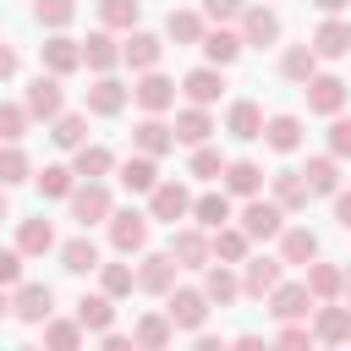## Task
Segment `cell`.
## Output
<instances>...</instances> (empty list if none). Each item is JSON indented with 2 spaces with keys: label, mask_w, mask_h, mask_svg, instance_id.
Returning <instances> with one entry per match:
<instances>
[{
  "label": "cell",
  "mask_w": 351,
  "mask_h": 351,
  "mask_svg": "<svg viewBox=\"0 0 351 351\" xmlns=\"http://www.w3.org/2000/svg\"><path fill=\"white\" fill-rule=\"evenodd\" d=\"M16 313H22V318H44V313H49V291H44V285H27L22 302H16Z\"/></svg>",
  "instance_id": "obj_1"
},
{
  "label": "cell",
  "mask_w": 351,
  "mask_h": 351,
  "mask_svg": "<svg viewBox=\"0 0 351 351\" xmlns=\"http://www.w3.org/2000/svg\"><path fill=\"white\" fill-rule=\"evenodd\" d=\"M27 104H33L38 115H55V104H60V93H55V82H44V77H38V82H33V93H27Z\"/></svg>",
  "instance_id": "obj_2"
},
{
  "label": "cell",
  "mask_w": 351,
  "mask_h": 351,
  "mask_svg": "<svg viewBox=\"0 0 351 351\" xmlns=\"http://www.w3.org/2000/svg\"><path fill=\"white\" fill-rule=\"evenodd\" d=\"M104 214V192L99 186H88V192H77V219L88 225V219H99Z\"/></svg>",
  "instance_id": "obj_3"
},
{
  "label": "cell",
  "mask_w": 351,
  "mask_h": 351,
  "mask_svg": "<svg viewBox=\"0 0 351 351\" xmlns=\"http://www.w3.org/2000/svg\"><path fill=\"white\" fill-rule=\"evenodd\" d=\"M274 225H280V214H274V208H263V203H258V208H247V230H252V236H274Z\"/></svg>",
  "instance_id": "obj_4"
},
{
  "label": "cell",
  "mask_w": 351,
  "mask_h": 351,
  "mask_svg": "<svg viewBox=\"0 0 351 351\" xmlns=\"http://www.w3.org/2000/svg\"><path fill=\"white\" fill-rule=\"evenodd\" d=\"M137 241H143V219L137 214H121L115 219V247H137Z\"/></svg>",
  "instance_id": "obj_5"
},
{
  "label": "cell",
  "mask_w": 351,
  "mask_h": 351,
  "mask_svg": "<svg viewBox=\"0 0 351 351\" xmlns=\"http://www.w3.org/2000/svg\"><path fill=\"white\" fill-rule=\"evenodd\" d=\"M22 247H27V252H44V247H49V225H44V219H27V225H22Z\"/></svg>",
  "instance_id": "obj_6"
},
{
  "label": "cell",
  "mask_w": 351,
  "mask_h": 351,
  "mask_svg": "<svg viewBox=\"0 0 351 351\" xmlns=\"http://www.w3.org/2000/svg\"><path fill=\"white\" fill-rule=\"evenodd\" d=\"M154 208H159V214L170 219V214H181V208H186V192H181V186H165V192L154 197Z\"/></svg>",
  "instance_id": "obj_7"
},
{
  "label": "cell",
  "mask_w": 351,
  "mask_h": 351,
  "mask_svg": "<svg viewBox=\"0 0 351 351\" xmlns=\"http://www.w3.org/2000/svg\"><path fill=\"white\" fill-rule=\"evenodd\" d=\"M170 318H181V324H197L203 318V302L186 291V296H176V307H170Z\"/></svg>",
  "instance_id": "obj_8"
},
{
  "label": "cell",
  "mask_w": 351,
  "mask_h": 351,
  "mask_svg": "<svg viewBox=\"0 0 351 351\" xmlns=\"http://www.w3.org/2000/svg\"><path fill=\"white\" fill-rule=\"evenodd\" d=\"M137 99H143V104L154 110V104H165V99H170V82H159V77H148V82L137 88Z\"/></svg>",
  "instance_id": "obj_9"
},
{
  "label": "cell",
  "mask_w": 351,
  "mask_h": 351,
  "mask_svg": "<svg viewBox=\"0 0 351 351\" xmlns=\"http://www.w3.org/2000/svg\"><path fill=\"white\" fill-rule=\"evenodd\" d=\"M230 126H236V137H252V132H258V110H252V104H236Z\"/></svg>",
  "instance_id": "obj_10"
},
{
  "label": "cell",
  "mask_w": 351,
  "mask_h": 351,
  "mask_svg": "<svg viewBox=\"0 0 351 351\" xmlns=\"http://www.w3.org/2000/svg\"><path fill=\"white\" fill-rule=\"evenodd\" d=\"M66 269H77V274L93 269V247H88V241H71V247H66Z\"/></svg>",
  "instance_id": "obj_11"
},
{
  "label": "cell",
  "mask_w": 351,
  "mask_h": 351,
  "mask_svg": "<svg viewBox=\"0 0 351 351\" xmlns=\"http://www.w3.org/2000/svg\"><path fill=\"white\" fill-rule=\"evenodd\" d=\"M346 44H351V33H346V27H324V38H318V49H324V55H340Z\"/></svg>",
  "instance_id": "obj_12"
},
{
  "label": "cell",
  "mask_w": 351,
  "mask_h": 351,
  "mask_svg": "<svg viewBox=\"0 0 351 351\" xmlns=\"http://www.w3.org/2000/svg\"><path fill=\"white\" fill-rule=\"evenodd\" d=\"M154 55H159V44H154V38H132V44H126V60H137V66H148Z\"/></svg>",
  "instance_id": "obj_13"
},
{
  "label": "cell",
  "mask_w": 351,
  "mask_h": 351,
  "mask_svg": "<svg viewBox=\"0 0 351 351\" xmlns=\"http://www.w3.org/2000/svg\"><path fill=\"white\" fill-rule=\"evenodd\" d=\"M186 88H192V99H214V93H219V82H214V71H197V77H192Z\"/></svg>",
  "instance_id": "obj_14"
},
{
  "label": "cell",
  "mask_w": 351,
  "mask_h": 351,
  "mask_svg": "<svg viewBox=\"0 0 351 351\" xmlns=\"http://www.w3.org/2000/svg\"><path fill=\"white\" fill-rule=\"evenodd\" d=\"M115 104H121V88L115 82H99L93 88V110H115Z\"/></svg>",
  "instance_id": "obj_15"
},
{
  "label": "cell",
  "mask_w": 351,
  "mask_h": 351,
  "mask_svg": "<svg viewBox=\"0 0 351 351\" xmlns=\"http://www.w3.org/2000/svg\"><path fill=\"white\" fill-rule=\"evenodd\" d=\"M313 104H318V110H335V104H340V82H318V88H313Z\"/></svg>",
  "instance_id": "obj_16"
},
{
  "label": "cell",
  "mask_w": 351,
  "mask_h": 351,
  "mask_svg": "<svg viewBox=\"0 0 351 351\" xmlns=\"http://www.w3.org/2000/svg\"><path fill=\"white\" fill-rule=\"evenodd\" d=\"M269 143H274V148H291V143H296V121H274V126H269Z\"/></svg>",
  "instance_id": "obj_17"
},
{
  "label": "cell",
  "mask_w": 351,
  "mask_h": 351,
  "mask_svg": "<svg viewBox=\"0 0 351 351\" xmlns=\"http://www.w3.org/2000/svg\"><path fill=\"white\" fill-rule=\"evenodd\" d=\"M66 16H71L66 0H38V22H66Z\"/></svg>",
  "instance_id": "obj_18"
},
{
  "label": "cell",
  "mask_w": 351,
  "mask_h": 351,
  "mask_svg": "<svg viewBox=\"0 0 351 351\" xmlns=\"http://www.w3.org/2000/svg\"><path fill=\"white\" fill-rule=\"evenodd\" d=\"M247 33H252V38H274V16H269V11H252Z\"/></svg>",
  "instance_id": "obj_19"
},
{
  "label": "cell",
  "mask_w": 351,
  "mask_h": 351,
  "mask_svg": "<svg viewBox=\"0 0 351 351\" xmlns=\"http://www.w3.org/2000/svg\"><path fill=\"white\" fill-rule=\"evenodd\" d=\"M208 55H214V60H230V55H236V38H230V33H214V38H208Z\"/></svg>",
  "instance_id": "obj_20"
},
{
  "label": "cell",
  "mask_w": 351,
  "mask_h": 351,
  "mask_svg": "<svg viewBox=\"0 0 351 351\" xmlns=\"http://www.w3.org/2000/svg\"><path fill=\"white\" fill-rule=\"evenodd\" d=\"M71 60H77V49H71L66 38H55V44H49V66H60V71H66Z\"/></svg>",
  "instance_id": "obj_21"
},
{
  "label": "cell",
  "mask_w": 351,
  "mask_h": 351,
  "mask_svg": "<svg viewBox=\"0 0 351 351\" xmlns=\"http://www.w3.org/2000/svg\"><path fill=\"white\" fill-rule=\"evenodd\" d=\"M148 181H154V165H148V159L126 165V186H148Z\"/></svg>",
  "instance_id": "obj_22"
},
{
  "label": "cell",
  "mask_w": 351,
  "mask_h": 351,
  "mask_svg": "<svg viewBox=\"0 0 351 351\" xmlns=\"http://www.w3.org/2000/svg\"><path fill=\"white\" fill-rule=\"evenodd\" d=\"M230 186H236V192H252V186H258V170H252V165H236V170H230Z\"/></svg>",
  "instance_id": "obj_23"
},
{
  "label": "cell",
  "mask_w": 351,
  "mask_h": 351,
  "mask_svg": "<svg viewBox=\"0 0 351 351\" xmlns=\"http://www.w3.org/2000/svg\"><path fill=\"white\" fill-rule=\"evenodd\" d=\"M197 214H203V225H219V219H225V197H203Z\"/></svg>",
  "instance_id": "obj_24"
},
{
  "label": "cell",
  "mask_w": 351,
  "mask_h": 351,
  "mask_svg": "<svg viewBox=\"0 0 351 351\" xmlns=\"http://www.w3.org/2000/svg\"><path fill=\"white\" fill-rule=\"evenodd\" d=\"M82 324H93V329H99V324H110V307H104L99 296H93V302H82Z\"/></svg>",
  "instance_id": "obj_25"
},
{
  "label": "cell",
  "mask_w": 351,
  "mask_h": 351,
  "mask_svg": "<svg viewBox=\"0 0 351 351\" xmlns=\"http://www.w3.org/2000/svg\"><path fill=\"white\" fill-rule=\"evenodd\" d=\"M88 60H93V66H110V60H115V55H110V38H88Z\"/></svg>",
  "instance_id": "obj_26"
},
{
  "label": "cell",
  "mask_w": 351,
  "mask_h": 351,
  "mask_svg": "<svg viewBox=\"0 0 351 351\" xmlns=\"http://www.w3.org/2000/svg\"><path fill=\"white\" fill-rule=\"evenodd\" d=\"M104 16H110V22H132V16H137V5H126V0H110V5H104Z\"/></svg>",
  "instance_id": "obj_27"
},
{
  "label": "cell",
  "mask_w": 351,
  "mask_h": 351,
  "mask_svg": "<svg viewBox=\"0 0 351 351\" xmlns=\"http://www.w3.org/2000/svg\"><path fill=\"white\" fill-rule=\"evenodd\" d=\"M104 165H110V154H104V148H88V154H82V170H88V176H93V170H104Z\"/></svg>",
  "instance_id": "obj_28"
},
{
  "label": "cell",
  "mask_w": 351,
  "mask_h": 351,
  "mask_svg": "<svg viewBox=\"0 0 351 351\" xmlns=\"http://www.w3.org/2000/svg\"><path fill=\"white\" fill-rule=\"evenodd\" d=\"M38 186H44V192H66V170H44Z\"/></svg>",
  "instance_id": "obj_29"
},
{
  "label": "cell",
  "mask_w": 351,
  "mask_h": 351,
  "mask_svg": "<svg viewBox=\"0 0 351 351\" xmlns=\"http://www.w3.org/2000/svg\"><path fill=\"white\" fill-rule=\"evenodd\" d=\"M324 335H329V340H340V335H351V324H346L340 313H329V318H324Z\"/></svg>",
  "instance_id": "obj_30"
},
{
  "label": "cell",
  "mask_w": 351,
  "mask_h": 351,
  "mask_svg": "<svg viewBox=\"0 0 351 351\" xmlns=\"http://www.w3.org/2000/svg\"><path fill=\"white\" fill-rule=\"evenodd\" d=\"M143 148H165V126L148 121V126H143Z\"/></svg>",
  "instance_id": "obj_31"
},
{
  "label": "cell",
  "mask_w": 351,
  "mask_h": 351,
  "mask_svg": "<svg viewBox=\"0 0 351 351\" xmlns=\"http://www.w3.org/2000/svg\"><path fill=\"white\" fill-rule=\"evenodd\" d=\"M16 269H22V258H16V252H5V258H0V280L11 285V280H16Z\"/></svg>",
  "instance_id": "obj_32"
},
{
  "label": "cell",
  "mask_w": 351,
  "mask_h": 351,
  "mask_svg": "<svg viewBox=\"0 0 351 351\" xmlns=\"http://www.w3.org/2000/svg\"><path fill=\"white\" fill-rule=\"evenodd\" d=\"M170 33H181V38H192V33H197V22H192V16H170Z\"/></svg>",
  "instance_id": "obj_33"
},
{
  "label": "cell",
  "mask_w": 351,
  "mask_h": 351,
  "mask_svg": "<svg viewBox=\"0 0 351 351\" xmlns=\"http://www.w3.org/2000/svg\"><path fill=\"white\" fill-rule=\"evenodd\" d=\"M5 137H22V110H16V104L5 110Z\"/></svg>",
  "instance_id": "obj_34"
},
{
  "label": "cell",
  "mask_w": 351,
  "mask_h": 351,
  "mask_svg": "<svg viewBox=\"0 0 351 351\" xmlns=\"http://www.w3.org/2000/svg\"><path fill=\"white\" fill-rule=\"evenodd\" d=\"M22 170H27L22 154H5V181H22Z\"/></svg>",
  "instance_id": "obj_35"
},
{
  "label": "cell",
  "mask_w": 351,
  "mask_h": 351,
  "mask_svg": "<svg viewBox=\"0 0 351 351\" xmlns=\"http://www.w3.org/2000/svg\"><path fill=\"white\" fill-rule=\"evenodd\" d=\"M307 252H313V236L296 230V236H291V258H307Z\"/></svg>",
  "instance_id": "obj_36"
},
{
  "label": "cell",
  "mask_w": 351,
  "mask_h": 351,
  "mask_svg": "<svg viewBox=\"0 0 351 351\" xmlns=\"http://www.w3.org/2000/svg\"><path fill=\"white\" fill-rule=\"evenodd\" d=\"M104 285H110V291H126V285H132V274H126V269H110V274H104Z\"/></svg>",
  "instance_id": "obj_37"
},
{
  "label": "cell",
  "mask_w": 351,
  "mask_h": 351,
  "mask_svg": "<svg viewBox=\"0 0 351 351\" xmlns=\"http://www.w3.org/2000/svg\"><path fill=\"white\" fill-rule=\"evenodd\" d=\"M274 313H302V291H285V296H280V307H274Z\"/></svg>",
  "instance_id": "obj_38"
},
{
  "label": "cell",
  "mask_w": 351,
  "mask_h": 351,
  "mask_svg": "<svg viewBox=\"0 0 351 351\" xmlns=\"http://www.w3.org/2000/svg\"><path fill=\"white\" fill-rule=\"evenodd\" d=\"M181 137H203V115H186L181 121Z\"/></svg>",
  "instance_id": "obj_39"
},
{
  "label": "cell",
  "mask_w": 351,
  "mask_h": 351,
  "mask_svg": "<svg viewBox=\"0 0 351 351\" xmlns=\"http://www.w3.org/2000/svg\"><path fill=\"white\" fill-rule=\"evenodd\" d=\"M55 137H60V143H77V137H82V126H77V121H60V132H55Z\"/></svg>",
  "instance_id": "obj_40"
},
{
  "label": "cell",
  "mask_w": 351,
  "mask_h": 351,
  "mask_svg": "<svg viewBox=\"0 0 351 351\" xmlns=\"http://www.w3.org/2000/svg\"><path fill=\"white\" fill-rule=\"evenodd\" d=\"M269 280H274V269H269V263H258V269H252V291H263Z\"/></svg>",
  "instance_id": "obj_41"
},
{
  "label": "cell",
  "mask_w": 351,
  "mask_h": 351,
  "mask_svg": "<svg viewBox=\"0 0 351 351\" xmlns=\"http://www.w3.org/2000/svg\"><path fill=\"white\" fill-rule=\"evenodd\" d=\"M49 340H55V346H71V340H77V329H66V324H55V329H49Z\"/></svg>",
  "instance_id": "obj_42"
},
{
  "label": "cell",
  "mask_w": 351,
  "mask_h": 351,
  "mask_svg": "<svg viewBox=\"0 0 351 351\" xmlns=\"http://www.w3.org/2000/svg\"><path fill=\"white\" fill-rule=\"evenodd\" d=\"M335 148H340V154L351 148V121H340V126H335Z\"/></svg>",
  "instance_id": "obj_43"
},
{
  "label": "cell",
  "mask_w": 351,
  "mask_h": 351,
  "mask_svg": "<svg viewBox=\"0 0 351 351\" xmlns=\"http://www.w3.org/2000/svg\"><path fill=\"white\" fill-rule=\"evenodd\" d=\"M236 5H241V0H208V11H214V16H230Z\"/></svg>",
  "instance_id": "obj_44"
},
{
  "label": "cell",
  "mask_w": 351,
  "mask_h": 351,
  "mask_svg": "<svg viewBox=\"0 0 351 351\" xmlns=\"http://www.w3.org/2000/svg\"><path fill=\"white\" fill-rule=\"evenodd\" d=\"M318 5H340V0H318Z\"/></svg>",
  "instance_id": "obj_45"
}]
</instances>
